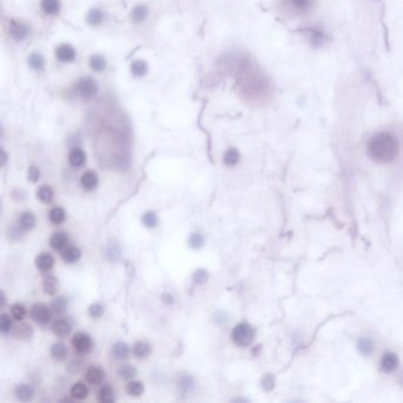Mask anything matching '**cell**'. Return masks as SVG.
I'll list each match as a JSON object with an SVG mask.
<instances>
[{
  "label": "cell",
  "instance_id": "cell-4",
  "mask_svg": "<svg viewBox=\"0 0 403 403\" xmlns=\"http://www.w3.org/2000/svg\"><path fill=\"white\" fill-rule=\"evenodd\" d=\"M231 337H232L233 343L236 344V346L245 348L251 346L253 343L254 337H256V332H254V329L248 323L242 322L237 324V325L233 328Z\"/></svg>",
  "mask_w": 403,
  "mask_h": 403
},
{
  "label": "cell",
  "instance_id": "cell-9",
  "mask_svg": "<svg viewBox=\"0 0 403 403\" xmlns=\"http://www.w3.org/2000/svg\"><path fill=\"white\" fill-rule=\"evenodd\" d=\"M54 57L62 64L73 63L77 58V50L69 43H62L54 50Z\"/></svg>",
  "mask_w": 403,
  "mask_h": 403
},
{
  "label": "cell",
  "instance_id": "cell-27",
  "mask_svg": "<svg viewBox=\"0 0 403 403\" xmlns=\"http://www.w3.org/2000/svg\"><path fill=\"white\" fill-rule=\"evenodd\" d=\"M70 395L72 398H75L77 401L87 400L89 396V388L84 382H76L75 385L71 387L70 390Z\"/></svg>",
  "mask_w": 403,
  "mask_h": 403
},
{
  "label": "cell",
  "instance_id": "cell-8",
  "mask_svg": "<svg viewBox=\"0 0 403 403\" xmlns=\"http://www.w3.org/2000/svg\"><path fill=\"white\" fill-rule=\"evenodd\" d=\"M9 34L14 42L22 43L30 36V26L23 21L11 19L9 22Z\"/></svg>",
  "mask_w": 403,
  "mask_h": 403
},
{
  "label": "cell",
  "instance_id": "cell-42",
  "mask_svg": "<svg viewBox=\"0 0 403 403\" xmlns=\"http://www.w3.org/2000/svg\"><path fill=\"white\" fill-rule=\"evenodd\" d=\"M141 220H142V224L146 226L147 228H155V227L158 226V224H159L158 214H156L155 212H151V210L144 213L142 215V219H141Z\"/></svg>",
  "mask_w": 403,
  "mask_h": 403
},
{
  "label": "cell",
  "instance_id": "cell-34",
  "mask_svg": "<svg viewBox=\"0 0 403 403\" xmlns=\"http://www.w3.org/2000/svg\"><path fill=\"white\" fill-rule=\"evenodd\" d=\"M308 39L309 42L311 43V45L318 48V46H322L324 43H325V34H324L323 31L319 29H309Z\"/></svg>",
  "mask_w": 403,
  "mask_h": 403
},
{
  "label": "cell",
  "instance_id": "cell-3",
  "mask_svg": "<svg viewBox=\"0 0 403 403\" xmlns=\"http://www.w3.org/2000/svg\"><path fill=\"white\" fill-rule=\"evenodd\" d=\"M73 95L84 102L93 101L99 95V84L95 78L83 76L75 82L72 87Z\"/></svg>",
  "mask_w": 403,
  "mask_h": 403
},
{
  "label": "cell",
  "instance_id": "cell-10",
  "mask_svg": "<svg viewBox=\"0 0 403 403\" xmlns=\"http://www.w3.org/2000/svg\"><path fill=\"white\" fill-rule=\"evenodd\" d=\"M84 378L89 385L100 386L105 379V371L102 369L101 367H97V366L89 367L87 371H85Z\"/></svg>",
  "mask_w": 403,
  "mask_h": 403
},
{
  "label": "cell",
  "instance_id": "cell-1",
  "mask_svg": "<svg viewBox=\"0 0 403 403\" xmlns=\"http://www.w3.org/2000/svg\"><path fill=\"white\" fill-rule=\"evenodd\" d=\"M236 80L240 96L251 104L266 103L272 96V85L259 66L245 57H238L234 63Z\"/></svg>",
  "mask_w": 403,
  "mask_h": 403
},
{
  "label": "cell",
  "instance_id": "cell-53",
  "mask_svg": "<svg viewBox=\"0 0 403 403\" xmlns=\"http://www.w3.org/2000/svg\"><path fill=\"white\" fill-rule=\"evenodd\" d=\"M6 160H7V154L5 150H3V166L6 163Z\"/></svg>",
  "mask_w": 403,
  "mask_h": 403
},
{
  "label": "cell",
  "instance_id": "cell-11",
  "mask_svg": "<svg viewBox=\"0 0 403 403\" xmlns=\"http://www.w3.org/2000/svg\"><path fill=\"white\" fill-rule=\"evenodd\" d=\"M69 164L73 168L83 167L87 162V152H85L81 147H72L68 154Z\"/></svg>",
  "mask_w": 403,
  "mask_h": 403
},
{
  "label": "cell",
  "instance_id": "cell-26",
  "mask_svg": "<svg viewBox=\"0 0 403 403\" xmlns=\"http://www.w3.org/2000/svg\"><path fill=\"white\" fill-rule=\"evenodd\" d=\"M42 287L45 295L53 296L58 292V289H60V281H58V279L54 276L49 275L44 278V280H43Z\"/></svg>",
  "mask_w": 403,
  "mask_h": 403
},
{
  "label": "cell",
  "instance_id": "cell-13",
  "mask_svg": "<svg viewBox=\"0 0 403 403\" xmlns=\"http://www.w3.org/2000/svg\"><path fill=\"white\" fill-rule=\"evenodd\" d=\"M72 324L68 318H60L52 324V332L57 337H66L71 334Z\"/></svg>",
  "mask_w": 403,
  "mask_h": 403
},
{
  "label": "cell",
  "instance_id": "cell-23",
  "mask_svg": "<svg viewBox=\"0 0 403 403\" xmlns=\"http://www.w3.org/2000/svg\"><path fill=\"white\" fill-rule=\"evenodd\" d=\"M105 19V13L104 11L100 9V7H93V9L89 10V12L87 13V17H85V21H87L88 24L92 27H97L103 24Z\"/></svg>",
  "mask_w": 403,
  "mask_h": 403
},
{
  "label": "cell",
  "instance_id": "cell-36",
  "mask_svg": "<svg viewBox=\"0 0 403 403\" xmlns=\"http://www.w3.org/2000/svg\"><path fill=\"white\" fill-rule=\"evenodd\" d=\"M51 309H52V311L54 314H64V312L68 310V306H69V300L66 297L64 296H58L57 298H54L52 300V303L50 304Z\"/></svg>",
  "mask_w": 403,
  "mask_h": 403
},
{
  "label": "cell",
  "instance_id": "cell-31",
  "mask_svg": "<svg viewBox=\"0 0 403 403\" xmlns=\"http://www.w3.org/2000/svg\"><path fill=\"white\" fill-rule=\"evenodd\" d=\"M222 161L226 167H234L237 166L240 161V152L237 148L231 147L224 152V156H222Z\"/></svg>",
  "mask_w": 403,
  "mask_h": 403
},
{
  "label": "cell",
  "instance_id": "cell-35",
  "mask_svg": "<svg viewBox=\"0 0 403 403\" xmlns=\"http://www.w3.org/2000/svg\"><path fill=\"white\" fill-rule=\"evenodd\" d=\"M37 198L39 199V201L41 202L45 203V205H49V203L52 202L54 198L53 189L48 185H43L37 189Z\"/></svg>",
  "mask_w": 403,
  "mask_h": 403
},
{
  "label": "cell",
  "instance_id": "cell-18",
  "mask_svg": "<svg viewBox=\"0 0 403 403\" xmlns=\"http://www.w3.org/2000/svg\"><path fill=\"white\" fill-rule=\"evenodd\" d=\"M41 10L49 17H56L62 10L61 0H41Z\"/></svg>",
  "mask_w": 403,
  "mask_h": 403
},
{
  "label": "cell",
  "instance_id": "cell-25",
  "mask_svg": "<svg viewBox=\"0 0 403 403\" xmlns=\"http://www.w3.org/2000/svg\"><path fill=\"white\" fill-rule=\"evenodd\" d=\"M89 66L92 71L103 72L108 66L107 58H105L103 54H100V53L91 54V56L89 57Z\"/></svg>",
  "mask_w": 403,
  "mask_h": 403
},
{
  "label": "cell",
  "instance_id": "cell-46",
  "mask_svg": "<svg viewBox=\"0 0 403 403\" xmlns=\"http://www.w3.org/2000/svg\"><path fill=\"white\" fill-rule=\"evenodd\" d=\"M89 316L93 319H99L104 315V306L100 303H93L88 309Z\"/></svg>",
  "mask_w": 403,
  "mask_h": 403
},
{
  "label": "cell",
  "instance_id": "cell-38",
  "mask_svg": "<svg viewBox=\"0 0 403 403\" xmlns=\"http://www.w3.org/2000/svg\"><path fill=\"white\" fill-rule=\"evenodd\" d=\"M126 391L128 395H130L132 397H139L143 394L144 385L140 381H129L126 387Z\"/></svg>",
  "mask_w": 403,
  "mask_h": 403
},
{
  "label": "cell",
  "instance_id": "cell-20",
  "mask_svg": "<svg viewBox=\"0 0 403 403\" xmlns=\"http://www.w3.org/2000/svg\"><path fill=\"white\" fill-rule=\"evenodd\" d=\"M149 15V7L144 4H139L135 7H132L130 12V19L135 24H141V23L146 22V19Z\"/></svg>",
  "mask_w": 403,
  "mask_h": 403
},
{
  "label": "cell",
  "instance_id": "cell-6",
  "mask_svg": "<svg viewBox=\"0 0 403 403\" xmlns=\"http://www.w3.org/2000/svg\"><path fill=\"white\" fill-rule=\"evenodd\" d=\"M71 346L77 355L85 356L92 351L93 340L91 338V336L87 334V332L80 331L73 335V337L71 339Z\"/></svg>",
  "mask_w": 403,
  "mask_h": 403
},
{
  "label": "cell",
  "instance_id": "cell-37",
  "mask_svg": "<svg viewBox=\"0 0 403 403\" xmlns=\"http://www.w3.org/2000/svg\"><path fill=\"white\" fill-rule=\"evenodd\" d=\"M119 376L123 381H131L136 375H138V370H136L135 367H132L130 364H123L119 368V371H117Z\"/></svg>",
  "mask_w": 403,
  "mask_h": 403
},
{
  "label": "cell",
  "instance_id": "cell-7",
  "mask_svg": "<svg viewBox=\"0 0 403 403\" xmlns=\"http://www.w3.org/2000/svg\"><path fill=\"white\" fill-rule=\"evenodd\" d=\"M52 309L50 305L44 303L34 304L30 310V316L34 322L41 324V325H46L52 319Z\"/></svg>",
  "mask_w": 403,
  "mask_h": 403
},
{
  "label": "cell",
  "instance_id": "cell-19",
  "mask_svg": "<svg viewBox=\"0 0 403 403\" xmlns=\"http://www.w3.org/2000/svg\"><path fill=\"white\" fill-rule=\"evenodd\" d=\"M61 257L65 264H75L81 259L82 251L77 246L68 245L63 251H61Z\"/></svg>",
  "mask_w": 403,
  "mask_h": 403
},
{
  "label": "cell",
  "instance_id": "cell-51",
  "mask_svg": "<svg viewBox=\"0 0 403 403\" xmlns=\"http://www.w3.org/2000/svg\"><path fill=\"white\" fill-rule=\"evenodd\" d=\"M80 369H81V363L78 362V361H73V362H71L69 364V370L71 371V373H78V371H80Z\"/></svg>",
  "mask_w": 403,
  "mask_h": 403
},
{
  "label": "cell",
  "instance_id": "cell-12",
  "mask_svg": "<svg viewBox=\"0 0 403 403\" xmlns=\"http://www.w3.org/2000/svg\"><path fill=\"white\" fill-rule=\"evenodd\" d=\"M34 264H36V267L39 272L48 273L49 271H51V270L53 268L54 259L50 253L44 252V253H41L39 256H37L36 260H34Z\"/></svg>",
  "mask_w": 403,
  "mask_h": 403
},
{
  "label": "cell",
  "instance_id": "cell-33",
  "mask_svg": "<svg viewBox=\"0 0 403 403\" xmlns=\"http://www.w3.org/2000/svg\"><path fill=\"white\" fill-rule=\"evenodd\" d=\"M66 219V212L63 207L56 206L50 209L49 220L52 225H62Z\"/></svg>",
  "mask_w": 403,
  "mask_h": 403
},
{
  "label": "cell",
  "instance_id": "cell-28",
  "mask_svg": "<svg viewBox=\"0 0 403 403\" xmlns=\"http://www.w3.org/2000/svg\"><path fill=\"white\" fill-rule=\"evenodd\" d=\"M149 71V65L146 61L136 60L130 64V73L136 78H143Z\"/></svg>",
  "mask_w": 403,
  "mask_h": 403
},
{
  "label": "cell",
  "instance_id": "cell-30",
  "mask_svg": "<svg viewBox=\"0 0 403 403\" xmlns=\"http://www.w3.org/2000/svg\"><path fill=\"white\" fill-rule=\"evenodd\" d=\"M50 355L56 361H64V359L68 358L69 350L65 344L58 342L52 344V347L50 348Z\"/></svg>",
  "mask_w": 403,
  "mask_h": 403
},
{
  "label": "cell",
  "instance_id": "cell-22",
  "mask_svg": "<svg viewBox=\"0 0 403 403\" xmlns=\"http://www.w3.org/2000/svg\"><path fill=\"white\" fill-rule=\"evenodd\" d=\"M27 64H29V66L33 70V71L43 72L45 70L46 61L42 53L32 52L29 54V57H27Z\"/></svg>",
  "mask_w": 403,
  "mask_h": 403
},
{
  "label": "cell",
  "instance_id": "cell-2",
  "mask_svg": "<svg viewBox=\"0 0 403 403\" xmlns=\"http://www.w3.org/2000/svg\"><path fill=\"white\" fill-rule=\"evenodd\" d=\"M398 142L389 132H378L368 143V154L374 161L388 163L396 159L398 154Z\"/></svg>",
  "mask_w": 403,
  "mask_h": 403
},
{
  "label": "cell",
  "instance_id": "cell-44",
  "mask_svg": "<svg viewBox=\"0 0 403 403\" xmlns=\"http://www.w3.org/2000/svg\"><path fill=\"white\" fill-rule=\"evenodd\" d=\"M12 318H11L10 315L7 314H2V316H0V330H2L3 334H9L10 331H12L13 329Z\"/></svg>",
  "mask_w": 403,
  "mask_h": 403
},
{
  "label": "cell",
  "instance_id": "cell-48",
  "mask_svg": "<svg viewBox=\"0 0 403 403\" xmlns=\"http://www.w3.org/2000/svg\"><path fill=\"white\" fill-rule=\"evenodd\" d=\"M41 179V170L37 166H30L27 170V180H30L32 183H37Z\"/></svg>",
  "mask_w": 403,
  "mask_h": 403
},
{
  "label": "cell",
  "instance_id": "cell-52",
  "mask_svg": "<svg viewBox=\"0 0 403 403\" xmlns=\"http://www.w3.org/2000/svg\"><path fill=\"white\" fill-rule=\"evenodd\" d=\"M162 300H163V303L167 304V305H171L174 303L173 296L169 295V293H164V295L162 296Z\"/></svg>",
  "mask_w": 403,
  "mask_h": 403
},
{
  "label": "cell",
  "instance_id": "cell-16",
  "mask_svg": "<svg viewBox=\"0 0 403 403\" xmlns=\"http://www.w3.org/2000/svg\"><path fill=\"white\" fill-rule=\"evenodd\" d=\"M34 388L31 385H27V383H22L15 387L14 389V396L17 400L21 402H29L33 398L34 396Z\"/></svg>",
  "mask_w": 403,
  "mask_h": 403
},
{
  "label": "cell",
  "instance_id": "cell-47",
  "mask_svg": "<svg viewBox=\"0 0 403 403\" xmlns=\"http://www.w3.org/2000/svg\"><path fill=\"white\" fill-rule=\"evenodd\" d=\"M374 343L373 340L368 339V338H363L359 340L358 343V350L361 351L363 355H370L371 353L374 351Z\"/></svg>",
  "mask_w": 403,
  "mask_h": 403
},
{
  "label": "cell",
  "instance_id": "cell-41",
  "mask_svg": "<svg viewBox=\"0 0 403 403\" xmlns=\"http://www.w3.org/2000/svg\"><path fill=\"white\" fill-rule=\"evenodd\" d=\"M179 389L182 391V393H190L191 389H193L194 387V379L191 376H188V375H183V376L179 377Z\"/></svg>",
  "mask_w": 403,
  "mask_h": 403
},
{
  "label": "cell",
  "instance_id": "cell-49",
  "mask_svg": "<svg viewBox=\"0 0 403 403\" xmlns=\"http://www.w3.org/2000/svg\"><path fill=\"white\" fill-rule=\"evenodd\" d=\"M261 387L265 390H271L273 387H275V378H273L271 375H266L261 379Z\"/></svg>",
  "mask_w": 403,
  "mask_h": 403
},
{
  "label": "cell",
  "instance_id": "cell-50",
  "mask_svg": "<svg viewBox=\"0 0 403 403\" xmlns=\"http://www.w3.org/2000/svg\"><path fill=\"white\" fill-rule=\"evenodd\" d=\"M215 323L218 324V325H224V324L228 323V318H227V316L224 314V312H218L217 317H215Z\"/></svg>",
  "mask_w": 403,
  "mask_h": 403
},
{
  "label": "cell",
  "instance_id": "cell-43",
  "mask_svg": "<svg viewBox=\"0 0 403 403\" xmlns=\"http://www.w3.org/2000/svg\"><path fill=\"white\" fill-rule=\"evenodd\" d=\"M26 314H27V310L25 305H23L21 303L14 304L12 305V308H11V316L13 317V319L18 320V322H22V320L25 318Z\"/></svg>",
  "mask_w": 403,
  "mask_h": 403
},
{
  "label": "cell",
  "instance_id": "cell-29",
  "mask_svg": "<svg viewBox=\"0 0 403 403\" xmlns=\"http://www.w3.org/2000/svg\"><path fill=\"white\" fill-rule=\"evenodd\" d=\"M97 401L101 403H111L116 401V394L110 386H102L97 391Z\"/></svg>",
  "mask_w": 403,
  "mask_h": 403
},
{
  "label": "cell",
  "instance_id": "cell-40",
  "mask_svg": "<svg viewBox=\"0 0 403 403\" xmlns=\"http://www.w3.org/2000/svg\"><path fill=\"white\" fill-rule=\"evenodd\" d=\"M15 336L21 339H30L33 336V329L30 324L23 323L15 329Z\"/></svg>",
  "mask_w": 403,
  "mask_h": 403
},
{
  "label": "cell",
  "instance_id": "cell-5",
  "mask_svg": "<svg viewBox=\"0 0 403 403\" xmlns=\"http://www.w3.org/2000/svg\"><path fill=\"white\" fill-rule=\"evenodd\" d=\"M280 6L291 15H302L314 9L315 0H280Z\"/></svg>",
  "mask_w": 403,
  "mask_h": 403
},
{
  "label": "cell",
  "instance_id": "cell-39",
  "mask_svg": "<svg viewBox=\"0 0 403 403\" xmlns=\"http://www.w3.org/2000/svg\"><path fill=\"white\" fill-rule=\"evenodd\" d=\"M205 244H206L205 237L199 232L191 233L188 238V245L191 250H197L198 251V250H201L203 246H205Z\"/></svg>",
  "mask_w": 403,
  "mask_h": 403
},
{
  "label": "cell",
  "instance_id": "cell-21",
  "mask_svg": "<svg viewBox=\"0 0 403 403\" xmlns=\"http://www.w3.org/2000/svg\"><path fill=\"white\" fill-rule=\"evenodd\" d=\"M132 354L138 359H147L151 354V346L146 340H138L132 346Z\"/></svg>",
  "mask_w": 403,
  "mask_h": 403
},
{
  "label": "cell",
  "instance_id": "cell-32",
  "mask_svg": "<svg viewBox=\"0 0 403 403\" xmlns=\"http://www.w3.org/2000/svg\"><path fill=\"white\" fill-rule=\"evenodd\" d=\"M397 366H398V358L395 354L387 353L381 359V368L383 371H386V373H391V371H394L397 368Z\"/></svg>",
  "mask_w": 403,
  "mask_h": 403
},
{
  "label": "cell",
  "instance_id": "cell-17",
  "mask_svg": "<svg viewBox=\"0 0 403 403\" xmlns=\"http://www.w3.org/2000/svg\"><path fill=\"white\" fill-rule=\"evenodd\" d=\"M81 186L82 188L88 191L96 189L97 186H99V175H97L96 171L87 170L85 173L82 174Z\"/></svg>",
  "mask_w": 403,
  "mask_h": 403
},
{
  "label": "cell",
  "instance_id": "cell-15",
  "mask_svg": "<svg viewBox=\"0 0 403 403\" xmlns=\"http://www.w3.org/2000/svg\"><path fill=\"white\" fill-rule=\"evenodd\" d=\"M69 244V236L65 232H62V231H58V232H54L52 236L50 237V246L52 247L54 251H63Z\"/></svg>",
  "mask_w": 403,
  "mask_h": 403
},
{
  "label": "cell",
  "instance_id": "cell-14",
  "mask_svg": "<svg viewBox=\"0 0 403 403\" xmlns=\"http://www.w3.org/2000/svg\"><path fill=\"white\" fill-rule=\"evenodd\" d=\"M37 224V219L32 212H23L19 215L17 226L23 232H30L32 231Z\"/></svg>",
  "mask_w": 403,
  "mask_h": 403
},
{
  "label": "cell",
  "instance_id": "cell-24",
  "mask_svg": "<svg viewBox=\"0 0 403 403\" xmlns=\"http://www.w3.org/2000/svg\"><path fill=\"white\" fill-rule=\"evenodd\" d=\"M111 355L117 361H124L130 355V348L126 342H116L111 347Z\"/></svg>",
  "mask_w": 403,
  "mask_h": 403
},
{
  "label": "cell",
  "instance_id": "cell-45",
  "mask_svg": "<svg viewBox=\"0 0 403 403\" xmlns=\"http://www.w3.org/2000/svg\"><path fill=\"white\" fill-rule=\"evenodd\" d=\"M208 272L206 271L205 268H198L197 271L193 273V277H191V280L195 285H202L205 284L207 280H208Z\"/></svg>",
  "mask_w": 403,
  "mask_h": 403
}]
</instances>
